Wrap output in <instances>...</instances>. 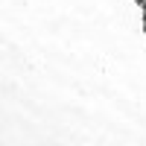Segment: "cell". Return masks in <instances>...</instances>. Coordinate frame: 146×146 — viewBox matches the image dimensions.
<instances>
[{"instance_id":"6da1fadb","label":"cell","mask_w":146,"mask_h":146,"mask_svg":"<svg viewBox=\"0 0 146 146\" xmlns=\"http://www.w3.org/2000/svg\"><path fill=\"white\" fill-rule=\"evenodd\" d=\"M135 3H137V6H140V9H146V0H135Z\"/></svg>"},{"instance_id":"7a4b0ae2","label":"cell","mask_w":146,"mask_h":146,"mask_svg":"<svg viewBox=\"0 0 146 146\" xmlns=\"http://www.w3.org/2000/svg\"><path fill=\"white\" fill-rule=\"evenodd\" d=\"M140 18H143V32H146V9H143V15H140Z\"/></svg>"}]
</instances>
